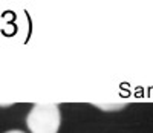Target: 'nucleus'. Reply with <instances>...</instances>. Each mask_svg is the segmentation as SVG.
I'll return each instance as SVG.
<instances>
[{"label":"nucleus","instance_id":"f03ea898","mask_svg":"<svg viewBox=\"0 0 153 133\" xmlns=\"http://www.w3.org/2000/svg\"><path fill=\"white\" fill-rule=\"evenodd\" d=\"M95 107L106 110V112H113V110H121L126 107L124 103H94Z\"/></svg>","mask_w":153,"mask_h":133},{"label":"nucleus","instance_id":"7ed1b4c3","mask_svg":"<svg viewBox=\"0 0 153 133\" xmlns=\"http://www.w3.org/2000/svg\"><path fill=\"white\" fill-rule=\"evenodd\" d=\"M5 133H26V132H23V130H8Z\"/></svg>","mask_w":153,"mask_h":133},{"label":"nucleus","instance_id":"f257e3e1","mask_svg":"<svg viewBox=\"0 0 153 133\" xmlns=\"http://www.w3.org/2000/svg\"><path fill=\"white\" fill-rule=\"evenodd\" d=\"M26 126L31 133H58L61 112L55 103H38L26 115Z\"/></svg>","mask_w":153,"mask_h":133}]
</instances>
